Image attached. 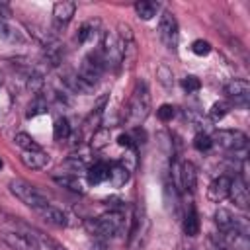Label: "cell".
I'll use <instances>...</instances> for the list:
<instances>
[{
	"mask_svg": "<svg viewBox=\"0 0 250 250\" xmlns=\"http://www.w3.org/2000/svg\"><path fill=\"white\" fill-rule=\"evenodd\" d=\"M150 111V92H148V86L146 82H137L131 98H129V104H127V121L133 125V127H139L146 115Z\"/></svg>",
	"mask_w": 250,
	"mask_h": 250,
	"instance_id": "6da1fadb",
	"label": "cell"
},
{
	"mask_svg": "<svg viewBox=\"0 0 250 250\" xmlns=\"http://www.w3.org/2000/svg\"><path fill=\"white\" fill-rule=\"evenodd\" d=\"M121 225H123V215H121L119 211H109V213L100 215L98 219L88 221V223H86V229H88L98 240H105V238L115 236V234L121 230Z\"/></svg>",
	"mask_w": 250,
	"mask_h": 250,
	"instance_id": "7a4b0ae2",
	"label": "cell"
},
{
	"mask_svg": "<svg viewBox=\"0 0 250 250\" xmlns=\"http://www.w3.org/2000/svg\"><path fill=\"white\" fill-rule=\"evenodd\" d=\"M10 191H12L23 205L31 207L33 211L49 203L47 197H45V193L39 191L35 186H31V184L25 182V180H12V182H10Z\"/></svg>",
	"mask_w": 250,
	"mask_h": 250,
	"instance_id": "3957f363",
	"label": "cell"
},
{
	"mask_svg": "<svg viewBox=\"0 0 250 250\" xmlns=\"http://www.w3.org/2000/svg\"><path fill=\"white\" fill-rule=\"evenodd\" d=\"M105 68V59H104V53L102 51H92L90 55L84 57L82 64H80V70L76 72L88 86L96 88V84L100 82V76Z\"/></svg>",
	"mask_w": 250,
	"mask_h": 250,
	"instance_id": "277c9868",
	"label": "cell"
},
{
	"mask_svg": "<svg viewBox=\"0 0 250 250\" xmlns=\"http://www.w3.org/2000/svg\"><path fill=\"white\" fill-rule=\"evenodd\" d=\"M0 240L10 250H41V244L35 234L21 230H0Z\"/></svg>",
	"mask_w": 250,
	"mask_h": 250,
	"instance_id": "5b68a950",
	"label": "cell"
},
{
	"mask_svg": "<svg viewBox=\"0 0 250 250\" xmlns=\"http://www.w3.org/2000/svg\"><path fill=\"white\" fill-rule=\"evenodd\" d=\"M213 143H217L219 146H223L227 150H234L236 152V150L246 148L248 137L242 131H238V129H221V131L215 133Z\"/></svg>",
	"mask_w": 250,
	"mask_h": 250,
	"instance_id": "8992f818",
	"label": "cell"
},
{
	"mask_svg": "<svg viewBox=\"0 0 250 250\" xmlns=\"http://www.w3.org/2000/svg\"><path fill=\"white\" fill-rule=\"evenodd\" d=\"M158 35H160V41L168 49H176V45H178V20H176V16L172 12H164L160 16Z\"/></svg>",
	"mask_w": 250,
	"mask_h": 250,
	"instance_id": "52a82bcc",
	"label": "cell"
},
{
	"mask_svg": "<svg viewBox=\"0 0 250 250\" xmlns=\"http://www.w3.org/2000/svg\"><path fill=\"white\" fill-rule=\"evenodd\" d=\"M225 94L234 105H246L250 96V84L242 78H234L225 86Z\"/></svg>",
	"mask_w": 250,
	"mask_h": 250,
	"instance_id": "ba28073f",
	"label": "cell"
},
{
	"mask_svg": "<svg viewBox=\"0 0 250 250\" xmlns=\"http://www.w3.org/2000/svg\"><path fill=\"white\" fill-rule=\"evenodd\" d=\"M104 59L109 64H117L123 61V41L115 35V33H107L104 39Z\"/></svg>",
	"mask_w": 250,
	"mask_h": 250,
	"instance_id": "9c48e42d",
	"label": "cell"
},
{
	"mask_svg": "<svg viewBox=\"0 0 250 250\" xmlns=\"http://www.w3.org/2000/svg\"><path fill=\"white\" fill-rule=\"evenodd\" d=\"M229 197L232 199V203H234L238 209H248V203H250V195H248V188H246V182H244L242 178H234V180H230Z\"/></svg>",
	"mask_w": 250,
	"mask_h": 250,
	"instance_id": "30bf717a",
	"label": "cell"
},
{
	"mask_svg": "<svg viewBox=\"0 0 250 250\" xmlns=\"http://www.w3.org/2000/svg\"><path fill=\"white\" fill-rule=\"evenodd\" d=\"M35 213H37L47 225L57 227V229H62V227H66V223H68V221H66V215H64L59 207H55V205H51V203H47V205L35 209Z\"/></svg>",
	"mask_w": 250,
	"mask_h": 250,
	"instance_id": "8fae6325",
	"label": "cell"
},
{
	"mask_svg": "<svg viewBox=\"0 0 250 250\" xmlns=\"http://www.w3.org/2000/svg\"><path fill=\"white\" fill-rule=\"evenodd\" d=\"M229 188H230V178L229 176H219L215 178L209 188H207V197L213 201V203H219L223 201L225 197H229Z\"/></svg>",
	"mask_w": 250,
	"mask_h": 250,
	"instance_id": "7c38bea8",
	"label": "cell"
},
{
	"mask_svg": "<svg viewBox=\"0 0 250 250\" xmlns=\"http://www.w3.org/2000/svg\"><path fill=\"white\" fill-rule=\"evenodd\" d=\"M215 225L219 227V230H221V232H229V230H234V229H238V230L246 232V229H242V227H240L238 219H236V217H232V213H230L229 209H223V207L215 211Z\"/></svg>",
	"mask_w": 250,
	"mask_h": 250,
	"instance_id": "4fadbf2b",
	"label": "cell"
},
{
	"mask_svg": "<svg viewBox=\"0 0 250 250\" xmlns=\"http://www.w3.org/2000/svg\"><path fill=\"white\" fill-rule=\"evenodd\" d=\"M21 162L29 170H41L49 162V154H45L41 148L39 150H23L21 152Z\"/></svg>",
	"mask_w": 250,
	"mask_h": 250,
	"instance_id": "5bb4252c",
	"label": "cell"
},
{
	"mask_svg": "<svg viewBox=\"0 0 250 250\" xmlns=\"http://www.w3.org/2000/svg\"><path fill=\"white\" fill-rule=\"evenodd\" d=\"M180 182H182L184 189H188V191L195 189V186H197V168L193 166V162H189V160L182 162V166H180Z\"/></svg>",
	"mask_w": 250,
	"mask_h": 250,
	"instance_id": "9a60e30c",
	"label": "cell"
},
{
	"mask_svg": "<svg viewBox=\"0 0 250 250\" xmlns=\"http://www.w3.org/2000/svg\"><path fill=\"white\" fill-rule=\"evenodd\" d=\"M74 12H76V4L70 0H62V2H57L53 6V16L59 23H68L72 20Z\"/></svg>",
	"mask_w": 250,
	"mask_h": 250,
	"instance_id": "2e32d148",
	"label": "cell"
},
{
	"mask_svg": "<svg viewBox=\"0 0 250 250\" xmlns=\"http://www.w3.org/2000/svg\"><path fill=\"white\" fill-rule=\"evenodd\" d=\"M184 232L188 236H197L199 234V215L195 211L193 205H189V209L186 211V217H184Z\"/></svg>",
	"mask_w": 250,
	"mask_h": 250,
	"instance_id": "e0dca14e",
	"label": "cell"
},
{
	"mask_svg": "<svg viewBox=\"0 0 250 250\" xmlns=\"http://www.w3.org/2000/svg\"><path fill=\"white\" fill-rule=\"evenodd\" d=\"M109 182L113 188H123L127 182H129V168L123 166V164H115L109 168Z\"/></svg>",
	"mask_w": 250,
	"mask_h": 250,
	"instance_id": "ac0fdd59",
	"label": "cell"
},
{
	"mask_svg": "<svg viewBox=\"0 0 250 250\" xmlns=\"http://www.w3.org/2000/svg\"><path fill=\"white\" fill-rule=\"evenodd\" d=\"M53 180H55L59 186H62V188H66V189H70V191H78V193H82V191H84V184H82V180H80L78 176H74V174L55 176Z\"/></svg>",
	"mask_w": 250,
	"mask_h": 250,
	"instance_id": "d6986e66",
	"label": "cell"
},
{
	"mask_svg": "<svg viewBox=\"0 0 250 250\" xmlns=\"http://www.w3.org/2000/svg\"><path fill=\"white\" fill-rule=\"evenodd\" d=\"M107 176H109V166L104 164V162H98V164L88 168V182L94 184V186L102 184L104 180H107Z\"/></svg>",
	"mask_w": 250,
	"mask_h": 250,
	"instance_id": "ffe728a7",
	"label": "cell"
},
{
	"mask_svg": "<svg viewBox=\"0 0 250 250\" xmlns=\"http://www.w3.org/2000/svg\"><path fill=\"white\" fill-rule=\"evenodd\" d=\"M135 12H137V16L141 20H150V18L156 16L158 4L156 2H150V0H141V2L135 4Z\"/></svg>",
	"mask_w": 250,
	"mask_h": 250,
	"instance_id": "44dd1931",
	"label": "cell"
},
{
	"mask_svg": "<svg viewBox=\"0 0 250 250\" xmlns=\"http://www.w3.org/2000/svg\"><path fill=\"white\" fill-rule=\"evenodd\" d=\"M98 25H100V21H98V20H90V21L82 23V25H80V29H78L76 41H78V43H88V41L98 33Z\"/></svg>",
	"mask_w": 250,
	"mask_h": 250,
	"instance_id": "7402d4cb",
	"label": "cell"
},
{
	"mask_svg": "<svg viewBox=\"0 0 250 250\" xmlns=\"http://www.w3.org/2000/svg\"><path fill=\"white\" fill-rule=\"evenodd\" d=\"M53 135L57 141H66L70 137V125H68V119L66 117H59L55 121V127H53Z\"/></svg>",
	"mask_w": 250,
	"mask_h": 250,
	"instance_id": "603a6c76",
	"label": "cell"
},
{
	"mask_svg": "<svg viewBox=\"0 0 250 250\" xmlns=\"http://www.w3.org/2000/svg\"><path fill=\"white\" fill-rule=\"evenodd\" d=\"M156 78H158V82H160L166 90H170V88L174 86V74H172V68L166 66V64H160V66L156 68Z\"/></svg>",
	"mask_w": 250,
	"mask_h": 250,
	"instance_id": "cb8c5ba5",
	"label": "cell"
},
{
	"mask_svg": "<svg viewBox=\"0 0 250 250\" xmlns=\"http://www.w3.org/2000/svg\"><path fill=\"white\" fill-rule=\"evenodd\" d=\"M14 141H16V145H18L20 148H23V150H39L37 143H35L33 137L27 135V133H18V135L14 137Z\"/></svg>",
	"mask_w": 250,
	"mask_h": 250,
	"instance_id": "d4e9b609",
	"label": "cell"
},
{
	"mask_svg": "<svg viewBox=\"0 0 250 250\" xmlns=\"http://www.w3.org/2000/svg\"><path fill=\"white\" fill-rule=\"evenodd\" d=\"M193 146L199 150V152H209L211 146H213V139L205 133H197L195 139H193Z\"/></svg>",
	"mask_w": 250,
	"mask_h": 250,
	"instance_id": "484cf974",
	"label": "cell"
},
{
	"mask_svg": "<svg viewBox=\"0 0 250 250\" xmlns=\"http://www.w3.org/2000/svg\"><path fill=\"white\" fill-rule=\"evenodd\" d=\"M229 109H230V104L229 102H215L213 105H211V117L215 119V121H219V119H223L227 113H229Z\"/></svg>",
	"mask_w": 250,
	"mask_h": 250,
	"instance_id": "4316f807",
	"label": "cell"
},
{
	"mask_svg": "<svg viewBox=\"0 0 250 250\" xmlns=\"http://www.w3.org/2000/svg\"><path fill=\"white\" fill-rule=\"evenodd\" d=\"M109 143V131L107 129H98L92 135V148H102Z\"/></svg>",
	"mask_w": 250,
	"mask_h": 250,
	"instance_id": "83f0119b",
	"label": "cell"
},
{
	"mask_svg": "<svg viewBox=\"0 0 250 250\" xmlns=\"http://www.w3.org/2000/svg\"><path fill=\"white\" fill-rule=\"evenodd\" d=\"M35 236H37L39 244H45V246H47V250H66V248L61 244V242L53 240L51 236H47V234H43V232H35Z\"/></svg>",
	"mask_w": 250,
	"mask_h": 250,
	"instance_id": "f1b7e54d",
	"label": "cell"
},
{
	"mask_svg": "<svg viewBox=\"0 0 250 250\" xmlns=\"http://www.w3.org/2000/svg\"><path fill=\"white\" fill-rule=\"evenodd\" d=\"M191 51H193L197 57H205V55H209V53H211V45H209V41L195 39V41L191 43Z\"/></svg>",
	"mask_w": 250,
	"mask_h": 250,
	"instance_id": "f546056e",
	"label": "cell"
},
{
	"mask_svg": "<svg viewBox=\"0 0 250 250\" xmlns=\"http://www.w3.org/2000/svg\"><path fill=\"white\" fill-rule=\"evenodd\" d=\"M182 88L188 92V94H191V92H197L199 88H201V82H199V78L197 76H186L184 80H182Z\"/></svg>",
	"mask_w": 250,
	"mask_h": 250,
	"instance_id": "4dcf8cb0",
	"label": "cell"
},
{
	"mask_svg": "<svg viewBox=\"0 0 250 250\" xmlns=\"http://www.w3.org/2000/svg\"><path fill=\"white\" fill-rule=\"evenodd\" d=\"M174 107L170 105V104H162L158 109H156V115H158V119L160 121H172V117H174Z\"/></svg>",
	"mask_w": 250,
	"mask_h": 250,
	"instance_id": "1f68e13d",
	"label": "cell"
},
{
	"mask_svg": "<svg viewBox=\"0 0 250 250\" xmlns=\"http://www.w3.org/2000/svg\"><path fill=\"white\" fill-rule=\"evenodd\" d=\"M47 109V105H45V102L41 100V98H37L31 105H29V111H27V117H35L37 113H43Z\"/></svg>",
	"mask_w": 250,
	"mask_h": 250,
	"instance_id": "d6a6232c",
	"label": "cell"
},
{
	"mask_svg": "<svg viewBox=\"0 0 250 250\" xmlns=\"http://www.w3.org/2000/svg\"><path fill=\"white\" fill-rule=\"evenodd\" d=\"M117 143H119L121 146H125V148H133V141H131V135H119Z\"/></svg>",
	"mask_w": 250,
	"mask_h": 250,
	"instance_id": "836d02e7",
	"label": "cell"
},
{
	"mask_svg": "<svg viewBox=\"0 0 250 250\" xmlns=\"http://www.w3.org/2000/svg\"><path fill=\"white\" fill-rule=\"evenodd\" d=\"M10 16H12L10 6H8L6 2H0V18H2V20H6V18H10Z\"/></svg>",
	"mask_w": 250,
	"mask_h": 250,
	"instance_id": "e575fe53",
	"label": "cell"
},
{
	"mask_svg": "<svg viewBox=\"0 0 250 250\" xmlns=\"http://www.w3.org/2000/svg\"><path fill=\"white\" fill-rule=\"evenodd\" d=\"M90 250H109V248H107L105 240H96V242L92 244V248H90Z\"/></svg>",
	"mask_w": 250,
	"mask_h": 250,
	"instance_id": "d590c367",
	"label": "cell"
},
{
	"mask_svg": "<svg viewBox=\"0 0 250 250\" xmlns=\"http://www.w3.org/2000/svg\"><path fill=\"white\" fill-rule=\"evenodd\" d=\"M2 166H4V162H2V158H0V168H2Z\"/></svg>",
	"mask_w": 250,
	"mask_h": 250,
	"instance_id": "8d00e7d4",
	"label": "cell"
},
{
	"mask_svg": "<svg viewBox=\"0 0 250 250\" xmlns=\"http://www.w3.org/2000/svg\"><path fill=\"white\" fill-rule=\"evenodd\" d=\"M0 84H2V74H0Z\"/></svg>",
	"mask_w": 250,
	"mask_h": 250,
	"instance_id": "74e56055",
	"label": "cell"
}]
</instances>
